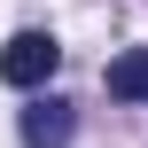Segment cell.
I'll return each instance as SVG.
<instances>
[{"mask_svg": "<svg viewBox=\"0 0 148 148\" xmlns=\"http://www.w3.org/2000/svg\"><path fill=\"white\" fill-rule=\"evenodd\" d=\"M55 70H62V47H55L47 31H16V39L0 47V78H8V86H47Z\"/></svg>", "mask_w": 148, "mask_h": 148, "instance_id": "6da1fadb", "label": "cell"}, {"mask_svg": "<svg viewBox=\"0 0 148 148\" xmlns=\"http://www.w3.org/2000/svg\"><path fill=\"white\" fill-rule=\"evenodd\" d=\"M16 133H23V148H62L70 133H78V109H70V101H55V94H39V101L16 117Z\"/></svg>", "mask_w": 148, "mask_h": 148, "instance_id": "7a4b0ae2", "label": "cell"}, {"mask_svg": "<svg viewBox=\"0 0 148 148\" xmlns=\"http://www.w3.org/2000/svg\"><path fill=\"white\" fill-rule=\"evenodd\" d=\"M109 94L117 101H148V47H125L109 62Z\"/></svg>", "mask_w": 148, "mask_h": 148, "instance_id": "3957f363", "label": "cell"}]
</instances>
